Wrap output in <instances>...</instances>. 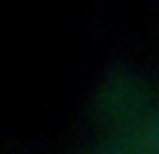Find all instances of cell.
<instances>
[{
	"label": "cell",
	"mask_w": 159,
	"mask_h": 154,
	"mask_svg": "<svg viewBox=\"0 0 159 154\" xmlns=\"http://www.w3.org/2000/svg\"><path fill=\"white\" fill-rule=\"evenodd\" d=\"M145 146L151 154H159V115H154L145 126Z\"/></svg>",
	"instance_id": "cell-1"
}]
</instances>
